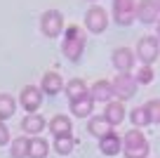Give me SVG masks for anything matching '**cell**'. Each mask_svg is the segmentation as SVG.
<instances>
[{
  "label": "cell",
  "instance_id": "obj_2",
  "mask_svg": "<svg viewBox=\"0 0 160 158\" xmlns=\"http://www.w3.org/2000/svg\"><path fill=\"white\" fill-rule=\"evenodd\" d=\"M122 151H125V158H148V139L141 130L132 128L130 132H125V139H122Z\"/></svg>",
  "mask_w": 160,
  "mask_h": 158
},
{
  "label": "cell",
  "instance_id": "obj_28",
  "mask_svg": "<svg viewBox=\"0 0 160 158\" xmlns=\"http://www.w3.org/2000/svg\"><path fill=\"white\" fill-rule=\"evenodd\" d=\"M158 40H160V19H158Z\"/></svg>",
  "mask_w": 160,
  "mask_h": 158
},
{
  "label": "cell",
  "instance_id": "obj_12",
  "mask_svg": "<svg viewBox=\"0 0 160 158\" xmlns=\"http://www.w3.org/2000/svg\"><path fill=\"white\" fill-rule=\"evenodd\" d=\"M90 97L94 99V102H104V104L113 102V97H115L113 85H111L108 80H97V83H92V87H90Z\"/></svg>",
  "mask_w": 160,
  "mask_h": 158
},
{
  "label": "cell",
  "instance_id": "obj_7",
  "mask_svg": "<svg viewBox=\"0 0 160 158\" xmlns=\"http://www.w3.org/2000/svg\"><path fill=\"white\" fill-rule=\"evenodd\" d=\"M113 19L120 26H130L137 19V0H113Z\"/></svg>",
  "mask_w": 160,
  "mask_h": 158
},
{
  "label": "cell",
  "instance_id": "obj_10",
  "mask_svg": "<svg viewBox=\"0 0 160 158\" xmlns=\"http://www.w3.org/2000/svg\"><path fill=\"white\" fill-rule=\"evenodd\" d=\"M137 19L141 24H155L160 19V10L155 0H139L137 3Z\"/></svg>",
  "mask_w": 160,
  "mask_h": 158
},
{
  "label": "cell",
  "instance_id": "obj_20",
  "mask_svg": "<svg viewBox=\"0 0 160 158\" xmlns=\"http://www.w3.org/2000/svg\"><path fill=\"white\" fill-rule=\"evenodd\" d=\"M14 111H17L14 97H12V94H7V92H2V94H0V120L5 123L7 118H12V116H14Z\"/></svg>",
  "mask_w": 160,
  "mask_h": 158
},
{
  "label": "cell",
  "instance_id": "obj_8",
  "mask_svg": "<svg viewBox=\"0 0 160 158\" xmlns=\"http://www.w3.org/2000/svg\"><path fill=\"white\" fill-rule=\"evenodd\" d=\"M19 104L28 113H38L40 104H42V92H40L38 85H24L19 92Z\"/></svg>",
  "mask_w": 160,
  "mask_h": 158
},
{
  "label": "cell",
  "instance_id": "obj_1",
  "mask_svg": "<svg viewBox=\"0 0 160 158\" xmlns=\"http://www.w3.org/2000/svg\"><path fill=\"white\" fill-rule=\"evenodd\" d=\"M85 33L80 31V26H68L64 33V43H61V52H64L66 59L71 61H80V57H82V52H85Z\"/></svg>",
  "mask_w": 160,
  "mask_h": 158
},
{
  "label": "cell",
  "instance_id": "obj_17",
  "mask_svg": "<svg viewBox=\"0 0 160 158\" xmlns=\"http://www.w3.org/2000/svg\"><path fill=\"white\" fill-rule=\"evenodd\" d=\"M87 130H90V134H94L97 139H101L108 132H113V125H111L104 116H92L90 123H87Z\"/></svg>",
  "mask_w": 160,
  "mask_h": 158
},
{
  "label": "cell",
  "instance_id": "obj_6",
  "mask_svg": "<svg viewBox=\"0 0 160 158\" xmlns=\"http://www.w3.org/2000/svg\"><path fill=\"white\" fill-rule=\"evenodd\" d=\"M106 26H108V12L104 10L101 5H92L90 10L85 12V29L90 33H104Z\"/></svg>",
  "mask_w": 160,
  "mask_h": 158
},
{
  "label": "cell",
  "instance_id": "obj_22",
  "mask_svg": "<svg viewBox=\"0 0 160 158\" xmlns=\"http://www.w3.org/2000/svg\"><path fill=\"white\" fill-rule=\"evenodd\" d=\"M28 137H17L10 144V156L12 158H28Z\"/></svg>",
  "mask_w": 160,
  "mask_h": 158
},
{
  "label": "cell",
  "instance_id": "obj_19",
  "mask_svg": "<svg viewBox=\"0 0 160 158\" xmlns=\"http://www.w3.org/2000/svg\"><path fill=\"white\" fill-rule=\"evenodd\" d=\"M50 132L54 134V137H66V134H71V118L64 113H57L54 118L50 120Z\"/></svg>",
  "mask_w": 160,
  "mask_h": 158
},
{
  "label": "cell",
  "instance_id": "obj_3",
  "mask_svg": "<svg viewBox=\"0 0 160 158\" xmlns=\"http://www.w3.org/2000/svg\"><path fill=\"white\" fill-rule=\"evenodd\" d=\"M40 31L47 38H59L64 31V14L59 10H47L40 17Z\"/></svg>",
  "mask_w": 160,
  "mask_h": 158
},
{
  "label": "cell",
  "instance_id": "obj_16",
  "mask_svg": "<svg viewBox=\"0 0 160 158\" xmlns=\"http://www.w3.org/2000/svg\"><path fill=\"white\" fill-rule=\"evenodd\" d=\"M45 128H47V123H45V118L40 113H28V116H24V120H21V130H24L26 134H40Z\"/></svg>",
  "mask_w": 160,
  "mask_h": 158
},
{
  "label": "cell",
  "instance_id": "obj_26",
  "mask_svg": "<svg viewBox=\"0 0 160 158\" xmlns=\"http://www.w3.org/2000/svg\"><path fill=\"white\" fill-rule=\"evenodd\" d=\"M144 109H146V113H148L151 123H158L160 125V99H151V102H146Z\"/></svg>",
  "mask_w": 160,
  "mask_h": 158
},
{
  "label": "cell",
  "instance_id": "obj_29",
  "mask_svg": "<svg viewBox=\"0 0 160 158\" xmlns=\"http://www.w3.org/2000/svg\"><path fill=\"white\" fill-rule=\"evenodd\" d=\"M155 3H158V10H160V0H155Z\"/></svg>",
  "mask_w": 160,
  "mask_h": 158
},
{
  "label": "cell",
  "instance_id": "obj_21",
  "mask_svg": "<svg viewBox=\"0 0 160 158\" xmlns=\"http://www.w3.org/2000/svg\"><path fill=\"white\" fill-rule=\"evenodd\" d=\"M47 151H50V146H47V142L42 137H31L28 158H47Z\"/></svg>",
  "mask_w": 160,
  "mask_h": 158
},
{
  "label": "cell",
  "instance_id": "obj_25",
  "mask_svg": "<svg viewBox=\"0 0 160 158\" xmlns=\"http://www.w3.org/2000/svg\"><path fill=\"white\" fill-rule=\"evenodd\" d=\"M137 83L139 85H148V83H153V78H155V71H153V66H146V64H141L139 69H137Z\"/></svg>",
  "mask_w": 160,
  "mask_h": 158
},
{
  "label": "cell",
  "instance_id": "obj_23",
  "mask_svg": "<svg viewBox=\"0 0 160 158\" xmlns=\"http://www.w3.org/2000/svg\"><path fill=\"white\" fill-rule=\"evenodd\" d=\"M130 120H132V125H134L137 130L151 125V118H148V113H146L144 106H134V109H132V113H130Z\"/></svg>",
  "mask_w": 160,
  "mask_h": 158
},
{
  "label": "cell",
  "instance_id": "obj_14",
  "mask_svg": "<svg viewBox=\"0 0 160 158\" xmlns=\"http://www.w3.org/2000/svg\"><path fill=\"white\" fill-rule=\"evenodd\" d=\"M101 116H104L111 125H120L122 120H125V106H122V102L113 99V102L106 104V109H104V113H101Z\"/></svg>",
  "mask_w": 160,
  "mask_h": 158
},
{
  "label": "cell",
  "instance_id": "obj_18",
  "mask_svg": "<svg viewBox=\"0 0 160 158\" xmlns=\"http://www.w3.org/2000/svg\"><path fill=\"white\" fill-rule=\"evenodd\" d=\"M92 111H94V99H92L90 94L71 102V113L78 116V118H87V116H92Z\"/></svg>",
  "mask_w": 160,
  "mask_h": 158
},
{
  "label": "cell",
  "instance_id": "obj_9",
  "mask_svg": "<svg viewBox=\"0 0 160 158\" xmlns=\"http://www.w3.org/2000/svg\"><path fill=\"white\" fill-rule=\"evenodd\" d=\"M111 64L118 73H130L134 69V52L130 47H115L111 55Z\"/></svg>",
  "mask_w": 160,
  "mask_h": 158
},
{
  "label": "cell",
  "instance_id": "obj_24",
  "mask_svg": "<svg viewBox=\"0 0 160 158\" xmlns=\"http://www.w3.org/2000/svg\"><path fill=\"white\" fill-rule=\"evenodd\" d=\"M75 146V139L71 137V134H66V137H54V151L59 153V156H68L71 151H73Z\"/></svg>",
  "mask_w": 160,
  "mask_h": 158
},
{
  "label": "cell",
  "instance_id": "obj_5",
  "mask_svg": "<svg viewBox=\"0 0 160 158\" xmlns=\"http://www.w3.org/2000/svg\"><path fill=\"white\" fill-rule=\"evenodd\" d=\"M111 85H113V92H115V97H118V102L132 99L134 92H137V87H139V83H137V78L132 73H118Z\"/></svg>",
  "mask_w": 160,
  "mask_h": 158
},
{
  "label": "cell",
  "instance_id": "obj_11",
  "mask_svg": "<svg viewBox=\"0 0 160 158\" xmlns=\"http://www.w3.org/2000/svg\"><path fill=\"white\" fill-rule=\"evenodd\" d=\"M61 87H64V80H61V76L57 73V71H47V73L42 76V80H40V92L50 94V97L59 94Z\"/></svg>",
  "mask_w": 160,
  "mask_h": 158
},
{
  "label": "cell",
  "instance_id": "obj_13",
  "mask_svg": "<svg viewBox=\"0 0 160 158\" xmlns=\"http://www.w3.org/2000/svg\"><path fill=\"white\" fill-rule=\"evenodd\" d=\"M64 92H66V97H68V102H75V99H80V97H87V94H90V87H87V83L82 78H71L68 83L64 85Z\"/></svg>",
  "mask_w": 160,
  "mask_h": 158
},
{
  "label": "cell",
  "instance_id": "obj_27",
  "mask_svg": "<svg viewBox=\"0 0 160 158\" xmlns=\"http://www.w3.org/2000/svg\"><path fill=\"white\" fill-rule=\"evenodd\" d=\"M5 144H10V130H7V125L0 120V146H5Z\"/></svg>",
  "mask_w": 160,
  "mask_h": 158
},
{
  "label": "cell",
  "instance_id": "obj_4",
  "mask_svg": "<svg viewBox=\"0 0 160 158\" xmlns=\"http://www.w3.org/2000/svg\"><path fill=\"white\" fill-rule=\"evenodd\" d=\"M137 57L141 59V64L151 66L160 57V40L155 38V35H144V38L137 43Z\"/></svg>",
  "mask_w": 160,
  "mask_h": 158
},
{
  "label": "cell",
  "instance_id": "obj_30",
  "mask_svg": "<svg viewBox=\"0 0 160 158\" xmlns=\"http://www.w3.org/2000/svg\"><path fill=\"white\" fill-rule=\"evenodd\" d=\"M92 3H97V0H92Z\"/></svg>",
  "mask_w": 160,
  "mask_h": 158
},
{
  "label": "cell",
  "instance_id": "obj_15",
  "mask_svg": "<svg viewBox=\"0 0 160 158\" xmlns=\"http://www.w3.org/2000/svg\"><path fill=\"white\" fill-rule=\"evenodd\" d=\"M99 149H101V153H106V156H118V153L122 151V139H120L115 132H108L106 137L99 139Z\"/></svg>",
  "mask_w": 160,
  "mask_h": 158
}]
</instances>
